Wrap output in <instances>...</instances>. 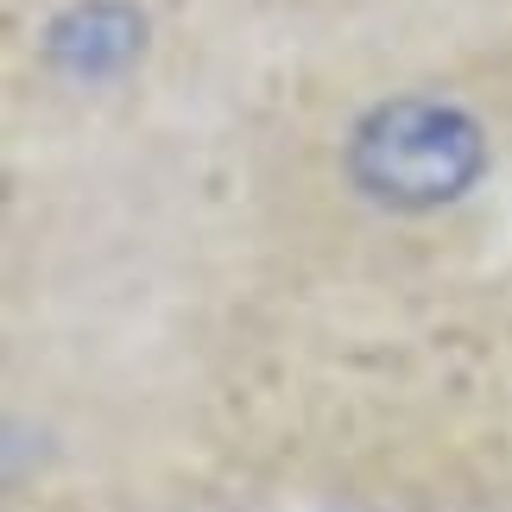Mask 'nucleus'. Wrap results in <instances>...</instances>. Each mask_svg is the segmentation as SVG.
Segmentation results:
<instances>
[{
  "mask_svg": "<svg viewBox=\"0 0 512 512\" xmlns=\"http://www.w3.org/2000/svg\"><path fill=\"white\" fill-rule=\"evenodd\" d=\"M354 165L392 203H443L487 165V140L449 102H386L354 133Z\"/></svg>",
  "mask_w": 512,
  "mask_h": 512,
  "instance_id": "f257e3e1",
  "label": "nucleus"
},
{
  "mask_svg": "<svg viewBox=\"0 0 512 512\" xmlns=\"http://www.w3.org/2000/svg\"><path fill=\"white\" fill-rule=\"evenodd\" d=\"M140 13L127 0H83L45 26V64L70 83H108L140 57Z\"/></svg>",
  "mask_w": 512,
  "mask_h": 512,
  "instance_id": "f03ea898",
  "label": "nucleus"
}]
</instances>
